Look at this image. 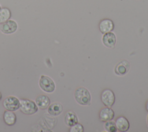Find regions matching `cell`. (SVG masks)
<instances>
[{
    "mask_svg": "<svg viewBox=\"0 0 148 132\" xmlns=\"http://www.w3.org/2000/svg\"><path fill=\"white\" fill-rule=\"evenodd\" d=\"M130 67L129 62L126 60H123L116 65L114 67V72L117 75L124 76L127 73Z\"/></svg>",
    "mask_w": 148,
    "mask_h": 132,
    "instance_id": "cell-8",
    "label": "cell"
},
{
    "mask_svg": "<svg viewBox=\"0 0 148 132\" xmlns=\"http://www.w3.org/2000/svg\"><path fill=\"white\" fill-rule=\"evenodd\" d=\"M102 41L106 47L112 48L114 47L116 42V35L111 31L103 34L102 38Z\"/></svg>",
    "mask_w": 148,
    "mask_h": 132,
    "instance_id": "cell-7",
    "label": "cell"
},
{
    "mask_svg": "<svg viewBox=\"0 0 148 132\" xmlns=\"http://www.w3.org/2000/svg\"><path fill=\"white\" fill-rule=\"evenodd\" d=\"M3 121L8 126H13L16 122V114L10 110H5L3 113Z\"/></svg>",
    "mask_w": 148,
    "mask_h": 132,
    "instance_id": "cell-13",
    "label": "cell"
},
{
    "mask_svg": "<svg viewBox=\"0 0 148 132\" xmlns=\"http://www.w3.org/2000/svg\"><path fill=\"white\" fill-rule=\"evenodd\" d=\"M35 103L38 107L42 109H46L50 105V99L45 95H39L35 98Z\"/></svg>",
    "mask_w": 148,
    "mask_h": 132,
    "instance_id": "cell-12",
    "label": "cell"
},
{
    "mask_svg": "<svg viewBox=\"0 0 148 132\" xmlns=\"http://www.w3.org/2000/svg\"><path fill=\"white\" fill-rule=\"evenodd\" d=\"M147 126H148V116L147 117Z\"/></svg>",
    "mask_w": 148,
    "mask_h": 132,
    "instance_id": "cell-21",
    "label": "cell"
},
{
    "mask_svg": "<svg viewBox=\"0 0 148 132\" xmlns=\"http://www.w3.org/2000/svg\"><path fill=\"white\" fill-rule=\"evenodd\" d=\"M146 108L147 110L148 111V101H147V102H146Z\"/></svg>",
    "mask_w": 148,
    "mask_h": 132,
    "instance_id": "cell-19",
    "label": "cell"
},
{
    "mask_svg": "<svg viewBox=\"0 0 148 132\" xmlns=\"http://www.w3.org/2000/svg\"><path fill=\"white\" fill-rule=\"evenodd\" d=\"M11 16L10 10L7 8H3L0 9V24L8 20Z\"/></svg>",
    "mask_w": 148,
    "mask_h": 132,
    "instance_id": "cell-16",
    "label": "cell"
},
{
    "mask_svg": "<svg viewBox=\"0 0 148 132\" xmlns=\"http://www.w3.org/2000/svg\"><path fill=\"white\" fill-rule=\"evenodd\" d=\"M74 97L76 101L81 105H88L90 104L91 97L88 90L84 87H78L75 91Z\"/></svg>",
    "mask_w": 148,
    "mask_h": 132,
    "instance_id": "cell-1",
    "label": "cell"
},
{
    "mask_svg": "<svg viewBox=\"0 0 148 132\" xmlns=\"http://www.w3.org/2000/svg\"><path fill=\"white\" fill-rule=\"evenodd\" d=\"M0 29L3 33L6 34H12L17 30V24L15 21L9 19L1 24Z\"/></svg>",
    "mask_w": 148,
    "mask_h": 132,
    "instance_id": "cell-6",
    "label": "cell"
},
{
    "mask_svg": "<svg viewBox=\"0 0 148 132\" xmlns=\"http://www.w3.org/2000/svg\"><path fill=\"white\" fill-rule=\"evenodd\" d=\"M3 107L8 110L16 111L20 107V100L14 96L6 97L3 102Z\"/></svg>",
    "mask_w": 148,
    "mask_h": 132,
    "instance_id": "cell-4",
    "label": "cell"
},
{
    "mask_svg": "<svg viewBox=\"0 0 148 132\" xmlns=\"http://www.w3.org/2000/svg\"><path fill=\"white\" fill-rule=\"evenodd\" d=\"M1 99H2V94H1V92H0V101H1Z\"/></svg>",
    "mask_w": 148,
    "mask_h": 132,
    "instance_id": "cell-20",
    "label": "cell"
},
{
    "mask_svg": "<svg viewBox=\"0 0 148 132\" xmlns=\"http://www.w3.org/2000/svg\"><path fill=\"white\" fill-rule=\"evenodd\" d=\"M104 129L108 132H116L117 129L115 122L112 120L105 122L104 124Z\"/></svg>",
    "mask_w": 148,
    "mask_h": 132,
    "instance_id": "cell-17",
    "label": "cell"
},
{
    "mask_svg": "<svg viewBox=\"0 0 148 132\" xmlns=\"http://www.w3.org/2000/svg\"><path fill=\"white\" fill-rule=\"evenodd\" d=\"M63 106L60 103H53L48 106V113L53 116H58L62 113Z\"/></svg>",
    "mask_w": 148,
    "mask_h": 132,
    "instance_id": "cell-14",
    "label": "cell"
},
{
    "mask_svg": "<svg viewBox=\"0 0 148 132\" xmlns=\"http://www.w3.org/2000/svg\"><path fill=\"white\" fill-rule=\"evenodd\" d=\"M40 88L45 92L51 93L55 90L56 85L54 81L49 76L42 75L39 81Z\"/></svg>",
    "mask_w": 148,
    "mask_h": 132,
    "instance_id": "cell-3",
    "label": "cell"
},
{
    "mask_svg": "<svg viewBox=\"0 0 148 132\" xmlns=\"http://www.w3.org/2000/svg\"><path fill=\"white\" fill-rule=\"evenodd\" d=\"M117 129L121 132L127 131L130 127V123L124 116H120L116 119L115 122Z\"/></svg>",
    "mask_w": 148,
    "mask_h": 132,
    "instance_id": "cell-11",
    "label": "cell"
},
{
    "mask_svg": "<svg viewBox=\"0 0 148 132\" xmlns=\"http://www.w3.org/2000/svg\"><path fill=\"white\" fill-rule=\"evenodd\" d=\"M114 28V23L109 19H104L101 20L99 24V29L102 34L112 31Z\"/></svg>",
    "mask_w": 148,
    "mask_h": 132,
    "instance_id": "cell-9",
    "label": "cell"
},
{
    "mask_svg": "<svg viewBox=\"0 0 148 132\" xmlns=\"http://www.w3.org/2000/svg\"><path fill=\"white\" fill-rule=\"evenodd\" d=\"M1 9V5H0V9Z\"/></svg>",
    "mask_w": 148,
    "mask_h": 132,
    "instance_id": "cell-22",
    "label": "cell"
},
{
    "mask_svg": "<svg viewBox=\"0 0 148 132\" xmlns=\"http://www.w3.org/2000/svg\"><path fill=\"white\" fill-rule=\"evenodd\" d=\"M19 109L23 113L30 115L37 112L38 107L34 101L28 99H22L20 101Z\"/></svg>",
    "mask_w": 148,
    "mask_h": 132,
    "instance_id": "cell-2",
    "label": "cell"
},
{
    "mask_svg": "<svg viewBox=\"0 0 148 132\" xmlns=\"http://www.w3.org/2000/svg\"><path fill=\"white\" fill-rule=\"evenodd\" d=\"M70 132H83L84 127L83 126L79 123H76V124L71 127Z\"/></svg>",
    "mask_w": 148,
    "mask_h": 132,
    "instance_id": "cell-18",
    "label": "cell"
},
{
    "mask_svg": "<svg viewBox=\"0 0 148 132\" xmlns=\"http://www.w3.org/2000/svg\"><path fill=\"white\" fill-rule=\"evenodd\" d=\"M114 116L113 110L110 107L102 108L99 112V119L102 122H107L112 120Z\"/></svg>",
    "mask_w": 148,
    "mask_h": 132,
    "instance_id": "cell-10",
    "label": "cell"
},
{
    "mask_svg": "<svg viewBox=\"0 0 148 132\" xmlns=\"http://www.w3.org/2000/svg\"><path fill=\"white\" fill-rule=\"evenodd\" d=\"M101 98L102 103L107 107H111L115 102V95L110 89L104 90L101 93Z\"/></svg>",
    "mask_w": 148,
    "mask_h": 132,
    "instance_id": "cell-5",
    "label": "cell"
},
{
    "mask_svg": "<svg viewBox=\"0 0 148 132\" xmlns=\"http://www.w3.org/2000/svg\"><path fill=\"white\" fill-rule=\"evenodd\" d=\"M65 122L66 124L69 127H71L76 124L78 123L76 115L72 111L67 112L65 116Z\"/></svg>",
    "mask_w": 148,
    "mask_h": 132,
    "instance_id": "cell-15",
    "label": "cell"
}]
</instances>
